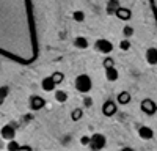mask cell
Wrapping results in <instances>:
<instances>
[{
  "mask_svg": "<svg viewBox=\"0 0 157 151\" xmlns=\"http://www.w3.org/2000/svg\"><path fill=\"white\" fill-rule=\"evenodd\" d=\"M77 91L80 93H88L91 88H93V80H91V77L88 74H78L75 77V82H74Z\"/></svg>",
  "mask_w": 157,
  "mask_h": 151,
  "instance_id": "cell-1",
  "label": "cell"
},
{
  "mask_svg": "<svg viewBox=\"0 0 157 151\" xmlns=\"http://www.w3.org/2000/svg\"><path fill=\"white\" fill-rule=\"evenodd\" d=\"M91 149H102L105 146V135L102 134H94L91 135V140H90V145H88Z\"/></svg>",
  "mask_w": 157,
  "mask_h": 151,
  "instance_id": "cell-2",
  "label": "cell"
},
{
  "mask_svg": "<svg viewBox=\"0 0 157 151\" xmlns=\"http://www.w3.org/2000/svg\"><path fill=\"white\" fill-rule=\"evenodd\" d=\"M141 110L146 113V115H154V113L157 112V104L154 103L152 99L146 98L141 101Z\"/></svg>",
  "mask_w": 157,
  "mask_h": 151,
  "instance_id": "cell-3",
  "label": "cell"
},
{
  "mask_svg": "<svg viewBox=\"0 0 157 151\" xmlns=\"http://www.w3.org/2000/svg\"><path fill=\"white\" fill-rule=\"evenodd\" d=\"M96 47H98V50H99L101 54H105V55H109V54L112 52V50H113V44H112L109 40H104V38L98 40Z\"/></svg>",
  "mask_w": 157,
  "mask_h": 151,
  "instance_id": "cell-4",
  "label": "cell"
},
{
  "mask_svg": "<svg viewBox=\"0 0 157 151\" xmlns=\"http://www.w3.org/2000/svg\"><path fill=\"white\" fill-rule=\"evenodd\" d=\"M0 137L2 138H5V140H13V138L16 137V129L13 128V124H5L3 128H2V131H0Z\"/></svg>",
  "mask_w": 157,
  "mask_h": 151,
  "instance_id": "cell-5",
  "label": "cell"
},
{
  "mask_svg": "<svg viewBox=\"0 0 157 151\" xmlns=\"http://www.w3.org/2000/svg\"><path fill=\"white\" fill-rule=\"evenodd\" d=\"M29 106H30L32 110H41L46 106V99L41 98V96H38V95H35V96L30 98V104Z\"/></svg>",
  "mask_w": 157,
  "mask_h": 151,
  "instance_id": "cell-6",
  "label": "cell"
},
{
  "mask_svg": "<svg viewBox=\"0 0 157 151\" xmlns=\"http://www.w3.org/2000/svg\"><path fill=\"white\" fill-rule=\"evenodd\" d=\"M102 113L105 117H113L116 113V104L113 101H105V104L102 106Z\"/></svg>",
  "mask_w": 157,
  "mask_h": 151,
  "instance_id": "cell-7",
  "label": "cell"
},
{
  "mask_svg": "<svg viewBox=\"0 0 157 151\" xmlns=\"http://www.w3.org/2000/svg\"><path fill=\"white\" fill-rule=\"evenodd\" d=\"M55 87H57V83L54 82L52 76H47V77H44L41 80V88L44 91H52V90H55Z\"/></svg>",
  "mask_w": 157,
  "mask_h": 151,
  "instance_id": "cell-8",
  "label": "cell"
},
{
  "mask_svg": "<svg viewBox=\"0 0 157 151\" xmlns=\"http://www.w3.org/2000/svg\"><path fill=\"white\" fill-rule=\"evenodd\" d=\"M138 135H140V138H143V140H151V138L154 137V131L149 128V126H141V128L138 129Z\"/></svg>",
  "mask_w": 157,
  "mask_h": 151,
  "instance_id": "cell-9",
  "label": "cell"
},
{
  "mask_svg": "<svg viewBox=\"0 0 157 151\" xmlns=\"http://www.w3.org/2000/svg\"><path fill=\"white\" fill-rule=\"evenodd\" d=\"M115 16L118 19H121V21H129L130 17H132V11H130L129 8H118V11L115 13Z\"/></svg>",
  "mask_w": 157,
  "mask_h": 151,
  "instance_id": "cell-10",
  "label": "cell"
},
{
  "mask_svg": "<svg viewBox=\"0 0 157 151\" xmlns=\"http://www.w3.org/2000/svg\"><path fill=\"white\" fill-rule=\"evenodd\" d=\"M105 77H107L109 82H116L118 77H120V72H118V69H116L115 66L107 68V69H105Z\"/></svg>",
  "mask_w": 157,
  "mask_h": 151,
  "instance_id": "cell-11",
  "label": "cell"
},
{
  "mask_svg": "<svg viewBox=\"0 0 157 151\" xmlns=\"http://www.w3.org/2000/svg\"><path fill=\"white\" fill-rule=\"evenodd\" d=\"M146 61L149 65H157V49L155 47H149L146 50Z\"/></svg>",
  "mask_w": 157,
  "mask_h": 151,
  "instance_id": "cell-12",
  "label": "cell"
},
{
  "mask_svg": "<svg viewBox=\"0 0 157 151\" xmlns=\"http://www.w3.org/2000/svg\"><path fill=\"white\" fill-rule=\"evenodd\" d=\"M118 8H120V2H118V0H109V3H107V14L113 16L115 13L118 11Z\"/></svg>",
  "mask_w": 157,
  "mask_h": 151,
  "instance_id": "cell-13",
  "label": "cell"
},
{
  "mask_svg": "<svg viewBox=\"0 0 157 151\" xmlns=\"http://www.w3.org/2000/svg\"><path fill=\"white\" fill-rule=\"evenodd\" d=\"M74 46L77 49H86L88 47V40L85 36H77L75 40H74Z\"/></svg>",
  "mask_w": 157,
  "mask_h": 151,
  "instance_id": "cell-14",
  "label": "cell"
},
{
  "mask_svg": "<svg viewBox=\"0 0 157 151\" xmlns=\"http://www.w3.org/2000/svg\"><path fill=\"white\" fill-rule=\"evenodd\" d=\"M130 99H132V96H130L129 91H121L120 95H118V103L123 104V106L129 104V103H130Z\"/></svg>",
  "mask_w": 157,
  "mask_h": 151,
  "instance_id": "cell-15",
  "label": "cell"
},
{
  "mask_svg": "<svg viewBox=\"0 0 157 151\" xmlns=\"http://www.w3.org/2000/svg\"><path fill=\"white\" fill-rule=\"evenodd\" d=\"M55 99H57V103H66V99H68L66 91H63V90H57V91H55Z\"/></svg>",
  "mask_w": 157,
  "mask_h": 151,
  "instance_id": "cell-16",
  "label": "cell"
},
{
  "mask_svg": "<svg viewBox=\"0 0 157 151\" xmlns=\"http://www.w3.org/2000/svg\"><path fill=\"white\" fill-rule=\"evenodd\" d=\"M50 76H52V79H54V82H55L57 85H58V83H61V82L64 80V74H63V72H60V71L52 72Z\"/></svg>",
  "mask_w": 157,
  "mask_h": 151,
  "instance_id": "cell-17",
  "label": "cell"
},
{
  "mask_svg": "<svg viewBox=\"0 0 157 151\" xmlns=\"http://www.w3.org/2000/svg\"><path fill=\"white\" fill-rule=\"evenodd\" d=\"M8 93H10L8 87H0V106H2V104L5 103V99H6Z\"/></svg>",
  "mask_w": 157,
  "mask_h": 151,
  "instance_id": "cell-18",
  "label": "cell"
},
{
  "mask_svg": "<svg viewBox=\"0 0 157 151\" xmlns=\"http://www.w3.org/2000/svg\"><path fill=\"white\" fill-rule=\"evenodd\" d=\"M82 115H83L82 109H74V110L71 112V118H72V121H78V120L82 118Z\"/></svg>",
  "mask_w": 157,
  "mask_h": 151,
  "instance_id": "cell-19",
  "label": "cell"
},
{
  "mask_svg": "<svg viewBox=\"0 0 157 151\" xmlns=\"http://www.w3.org/2000/svg\"><path fill=\"white\" fill-rule=\"evenodd\" d=\"M72 17H74L75 22H83V21H85V13H83V11H74Z\"/></svg>",
  "mask_w": 157,
  "mask_h": 151,
  "instance_id": "cell-20",
  "label": "cell"
},
{
  "mask_svg": "<svg viewBox=\"0 0 157 151\" xmlns=\"http://www.w3.org/2000/svg\"><path fill=\"white\" fill-rule=\"evenodd\" d=\"M102 65H104V68H105V69H107V68H112V66H115V60H113L112 57H107L105 60L102 61Z\"/></svg>",
  "mask_w": 157,
  "mask_h": 151,
  "instance_id": "cell-21",
  "label": "cell"
},
{
  "mask_svg": "<svg viewBox=\"0 0 157 151\" xmlns=\"http://www.w3.org/2000/svg\"><path fill=\"white\" fill-rule=\"evenodd\" d=\"M123 35H124L126 38L132 36V35H134V29H132V27H124V29H123Z\"/></svg>",
  "mask_w": 157,
  "mask_h": 151,
  "instance_id": "cell-22",
  "label": "cell"
},
{
  "mask_svg": "<svg viewBox=\"0 0 157 151\" xmlns=\"http://www.w3.org/2000/svg\"><path fill=\"white\" fill-rule=\"evenodd\" d=\"M120 47H121V50H129V47H130V43H129V40L126 38V40H123L121 43H120Z\"/></svg>",
  "mask_w": 157,
  "mask_h": 151,
  "instance_id": "cell-23",
  "label": "cell"
},
{
  "mask_svg": "<svg viewBox=\"0 0 157 151\" xmlns=\"http://www.w3.org/2000/svg\"><path fill=\"white\" fill-rule=\"evenodd\" d=\"M6 148H8V149H21V146L14 142V138H13V140H10V143H8Z\"/></svg>",
  "mask_w": 157,
  "mask_h": 151,
  "instance_id": "cell-24",
  "label": "cell"
},
{
  "mask_svg": "<svg viewBox=\"0 0 157 151\" xmlns=\"http://www.w3.org/2000/svg\"><path fill=\"white\" fill-rule=\"evenodd\" d=\"M90 140H91V137H88V135H83V137L80 138V143H82L83 146H86V145H90Z\"/></svg>",
  "mask_w": 157,
  "mask_h": 151,
  "instance_id": "cell-25",
  "label": "cell"
},
{
  "mask_svg": "<svg viewBox=\"0 0 157 151\" xmlns=\"http://www.w3.org/2000/svg\"><path fill=\"white\" fill-rule=\"evenodd\" d=\"M83 106L85 107H91V106H93V99H91V98H85L83 99Z\"/></svg>",
  "mask_w": 157,
  "mask_h": 151,
  "instance_id": "cell-26",
  "label": "cell"
}]
</instances>
